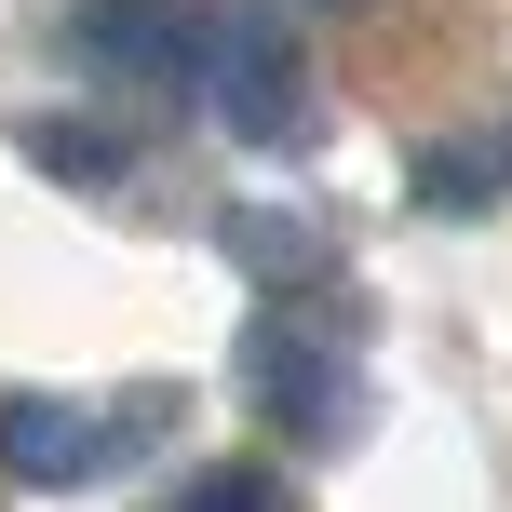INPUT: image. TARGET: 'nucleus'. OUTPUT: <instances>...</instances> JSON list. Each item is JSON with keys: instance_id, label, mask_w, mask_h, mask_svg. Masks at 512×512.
Here are the masks:
<instances>
[{"instance_id": "f257e3e1", "label": "nucleus", "mask_w": 512, "mask_h": 512, "mask_svg": "<svg viewBox=\"0 0 512 512\" xmlns=\"http://www.w3.org/2000/svg\"><path fill=\"white\" fill-rule=\"evenodd\" d=\"M176 418V391H135V405H54V391H14L0 405V472L14 486H95L122 445H149Z\"/></svg>"}, {"instance_id": "f03ea898", "label": "nucleus", "mask_w": 512, "mask_h": 512, "mask_svg": "<svg viewBox=\"0 0 512 512\" xmlns=\"http://www.w3.org/2000/svg\"><path fill=\"white\" fill-rule=\"evenodd\" d=\"M243 391H256V418H270L283 445H337V432H351V364H337V337L297 324V310H256Z\"/></svg>"}, {"instance_id": "7ed1b4c3", "label": "nucleus", "mask_w": 512, "mask_h": 512, "mask_svg": "<svg viewBox=\"0 0 512 512\" xmlns=\"http://www.w3.org/2000/svg\"><path fill=\"white\" fill-rule=\"evenodd\" d=\"M203 95H216V122L243 135V149H297V122H310V68H297V41L283 27H203Z\"/></svg>"}, {"instance_id": "20e7f679", "label": "nucleus", "mask_w": 512, "mask_h": 512, "mask_svg": "<svg viewBox=\"0 0 512 512\" xmlns=\"http://www.w3.org/2000/svg\"><path fill=\"white\" fill-rule=\"evenodd\" d=\"M68 41L95 81H135V95H189L203 81V14L189 0H81Z\"/></svg>"}, {"instance_id": "39448f33", "label": "nucleus", "mask_w": 512, "mask_h": 512, "mask_svg": "<svg viewBox=\"0 0 512 512\" xmlns=\"http://www.w3.org/2000/svg\"><path fill=\"white\" fill-rule=\"evenodd\" d=\"M499 189H512V122L459 135V149H418V203H432V216H486Z\"/></svg>"}, {"instance_id": "423d86ee", "label": "nucleus", "mask_w": 512, "mask_h": 512, "mask_svg": "<svg viewBox=\"0 0 512 512\" xmlns=\"http://www.w3.org/2000/svg\"><path fill=\"white\" fill-rule=\"evenodd\" d=\"M176 512H297V486H283V472H256V459H230V472H203Z\"/></svg>"}, {"instance_id": "0eeeda50", "label": "nucleus", "mask_w": 512, "mask_h": 512, "mask_svg": "<svg viewBox=\"0 0 512 512\" xmlns=\"http://www.w3.org/2000/svg\"><path fill=\"white\" fill-rule=\"evenodd\" d=\"M27 149H41L54 176H122V162H108V149H95V135H81V122H27Z\"/></svg>"}]
</instances>
